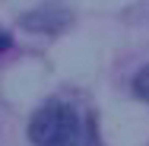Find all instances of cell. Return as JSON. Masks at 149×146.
<instances>
[{"mask_svg": "<svg viewBox=\"0 0 149 146\" xmlns=\"http://www.w3.org/2000/svg\"><path fill=\"white\" fill-rule=\"evenodd\" d=\"M29 140L35 146H83L79 115L63 102H48L32 115Z\"/></svg>", "mask_w": 149, "mask_h": 146, "instance_id": "6da1fadb", "label": "cell"}, {"mask_svg": "<svg viewBox=\"0 0 149 146\" xmlns=\"http://www.w3.org/2000/svg\"><path fill=\"white\" fill-rule=\"evenodd\" d=\"M70 22H73V13H70L63 3L35 6V10H29V13L19 19V26L26 32H38V35H60V32L70 29Z\"/></svg>", "mask_w": 149, "mask_h": 146, "instance_id": "7a4b0ae2", "label": "cell"}, {"mask_svg": "<svg viewBox=\"0 0 149 146\" xmlns=\"http://www.w3.org/2000/svg\"><path fill=\"white\" fill-rule=\"evenodd\" d=\"M133 92H136L140 98H146V102H149V64L133 76Z\"/></svg>", "mask_w": 149, "mask_h": 146, "instance_id": "3957f363", "label": "cell"}, {"mask_svg": "<svg viewBox=\"0 0 149 146\" xmlns=\"http://www.w3.org/2000/svg\"><path fill=\"white\" fill-rule=\"evenodd\" d=\"M10 45H13V41H10V35H6V32H0V51H6Z\"/></svg>", "mask_w": 149, "mask_h": 146, "instance_id": "277c9868", "label": "cell"}, {"mask_svg": "<svg viewBox=\"0 0 149 146\" xmlns=\"http://www.w3.org/2000/svg\"><path fill=\"white\" fill-rule=\"evenodd\" d=\"M86 146H98V143H95V137H89V143H86Z\"/></svg>", "mask_w": 149, "mask_h": 146, "instance_id": "5b68a950", "label": "cell"}]
</instances>
